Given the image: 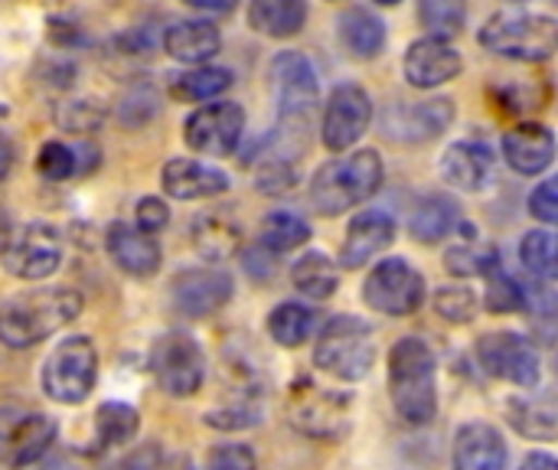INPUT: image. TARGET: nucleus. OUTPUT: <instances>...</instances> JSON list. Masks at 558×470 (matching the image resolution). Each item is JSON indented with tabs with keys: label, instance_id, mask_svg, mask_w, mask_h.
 <instances>
[{
	"label": "nucleus",
	"instance_id": "obj_1",
	"mask_svg": "<svg viewBox=\"0 0 558 470\" xmlns=\"http://www.w3.org/2000/svg\"><path fill=\"white\" fill-rule=\"evenodd\" d=\"M82 314V294L72 288H36L0 308V344L29 350Z\"/></svg>",
	"mask_w": 558,
	"mask_h": 470
},
{
	"label": "nucleus",
	"instance_id": "obj_2",
	"mask_svg": "<svg viewBox=\"0 0 558 470\" xmlns=\"http://www.w3.org/2000/svg\"><path fill=\"white\" fill-rule=\"evenodd\" d=\"M389 396L405 425H432L438 415L435 353L425 340L405 337L389 353Z\"/></svg>",
	"mask_w": 558,
	"mask_h": 470
},
{
	"label": "nucleus",
	"instance_id": "obj_3",
	"mask_svg": "<svg viewBox=\"0 0 558 470\" xmlns=\"http://www.w3.org/2000/svg\"><path fill=\"white\" fill-rule=\"evenodd\" d=\"M383 177H386V167L376 150H356L350 157H337L314 173L311 203L324 216H340L366 203L369 196H376V190L383 186Z\"/></svg>",
	"mask_w": 558,
	"mask_h": 470
},
{
	"label": "nucleus",
	"instance_id": "obj_4",
	"mask_svg": "<svg viewBox=\"0 0 558 470\" xmlns=\"http://www.w3.org/2000/svg\"><path fill=\"white\" fill-rule=\"evenodd\" d=\"M481 46L507 56V59H520V62H543L556 52L558 43V23L553 16L543 13H497L481 26Z\"/></svg>",
	"mask_w": 558,
	"mask_h": 470
},
{
	"label": "nucleus",
	"instance_id": "obj_5",
	"mask_svg": "<svg viewBox=\"0 0 558 470\" xmlns=\"http://www.w3.org/2000/svg\"><path fill=\"white\" fill-rule=\"evenodd\" d=\"M314 363L343 379V383H360L369 376L376 363V337L373 327L360 317H333L314 350Z\"/></svg>",
	"mask_w": 558,
	"mask_h": 470
},
{
	"label": "nucleus",
	"instance_id": "obj_6",
	"mask_svg": "<svg viewBox=\"0 0 558 470\" xmlns=\"http://www.w3.org/2000/svg\"><path fill=\"white\" fill-rule=\"evenodd\" d=\"M98 379V353L88 337L62 340L43 363V393L52 402L78 406L88 399Z\"/></svg>",
	"mask_w": 558,
	"mask_h": 470
},
{
	"label": "nucleus",
	"instance_id": "obj_7",
	"mask_svg": "<svg viewBox=\"0 0 558 470\" xmlns=\"http://www.w3.org/2000/svg\"><path fill=\"white\" fill-rule=\"evenodd\" d=\"M150 373L170 399H190L206 379V353L190 334L170 330L150 350Z\"/></svg>",
	"mask_w": 558,
	"mask_h": 470
},
{
	"label": "nucleus",
	"instance_id": "obj_8",
	"mask_svg": "<svg viewBox=\"0 0 558 470\" xmlns=\"http://www.w3.org/2000/svg\"><path fill=\"white\" fill-rule=\"evenodd\" d=\"M271 75H275L278 101H281V131H291V134L307 131L320 101L314 65L301 52H281L271 62Z\"/></svg>",
	"mask_w": 558,
	"mask_h": 470
},
{
	"label": "nucleus",
	"instance_id": "obj_9",
	"mask_svg": "<svg viewBox=\"0 0 558 470\" xmlns=\"http://www.w3.org/2000/svg\"><path fill=\"white\" fill-rule=\"evenodd\" d=\"M363 301L379 314L409 317L425 304V278L405 258H386L369 272Z\"/></svg>",
	"mask_w": 558,
	"mask_h": 470
},
{
	"label": "nucleus",
	"instance_id": "obj_10",
	"mask_svg": "<svg viewBox=\"0 0 558 470\" xmlns=\"http://www.w3.org/2000/svg\"><path fill=\"white\" fill-rule=\"evenodd\" d=\"M3 268L23 281H43L62 265V239L49 222H26L0 249Z\"/></svg>",
	"mask_w": 558,
	"mask_h": 470
},
{
	"label": "nucleus",
	"instance_id": "obj_11",
	"mask_svg": "<svg viewBox=\"0 0 558 470\" xmlns=\"http://www.w3.org/2000/svg\"><path fill=\"white\" fill-rule=\"evenodd\" d=\"M350 406L353 402L333 389L304 386V389H294L291 396V425L307 438L337 442L353 429Z\"/></svg>",
	"mask_w": 558,
	"mask_h": 470
},
{
	"label": "nucleus",
	"instance_id": "obj_12",
	"mask_svg": "<svg viewBox=\"0 0 558 470\" xmlns=\"http://www.w3.org/2000/svg\"><path fill=\"white\" fill-rule=\"evenodd\" d=\"M242 134H245V111L235 101L203 105L183 124L186 144L206 157H229L242 144Z\"/></svg>",
	"mask_w": 558,
	"mask_h": 470
},
{
	"label": "nucleus",
	"instance_id": "obj_13",
	"mask_svg": "<svg viewBox=\"0 0 558 470\" xmlns=\"http://www.w3.org/2000/svg\"><path fill=\"white\" fill-rule=\"evenodd\" d=\"M477 363L484 373L513 386L533 389L539 383V353L523 334H487L477 340Z\"/></svg>",
	"mask_w": 558,
	"mask_h": 470
},
{
	"label": "nucleus",
	"instance_id": "obj_14",
	"mask_svg": "<svg viewBox=\"0 0 558 470\" xmlns=\"http://www.w3.org/2000/svg\"><path fill=\"white\" fill-rule=\"evenodd\" d=\"M373 121V101L360 85H337L327 98L324 108V144L330 150H347L353 147Z\"/></svg>",
	"mask_w": 558,
	"mask_h": 470
},
{
	"label": "nucleus",
	"instance_id": "obj_15",
	"mask_svg": "<svg viewBox=\"0 0 558 470\" xmlns=\"http://www.w3.org/2000/svg\"><path fill=\"white\" fill-rule=\"evenodd\" d=\"M56 442V422L39 412H10L0 415V461L7 468H29Z\"/></svg>",
	"mask_w": 558,
	"mask_h": 470
},
{
	"label": "nucleus",
	"instance_id": "obj_16",
	"mask_svg": "<svg viewBox=\"0 0 558 470\" xmlns=\"http://www.w3.org/2000/svg\"><path fill=\"white\" fill-rule=\"evenodd\" d=\"M232 298V278L219 268H190L173 278L170 301L183 317H209Z\"/></svg>",
	"mask_w": 558,
	"mask_h": 470
},
{
	"label": "nucleus",
	"instance_id": "obj_17",
	"mask_svg": "<svg viewBox=\"0 0 558 470\" xmlns=\"http://www.w3.org/2000/svg\"><path fill=\"white\" fill-rule=\"evenodd\" d=\"M461 69H464L461 52L441 36L415 39L405 52V79L412 88H438V85L458 79Z\"/></svg>",
	"mask_w": 558,
	"mask_h": 470
},
{
	"label": "nucleus",
	"instance_id": "obj_18",
	"mask_svg": "<svg viewBox=\"0 0 558 470\" xmlns=\"http://www.w3.org/2000/svg\"><path fill=\"white\" fill-rule=\"evenodd\" d=\"M510 451L504 435L487 422H468L454 435L451 468L454 470H507Z\"/></svg>",
	"mask_w": 558,
	"mask_h": 470
},
{
	"label": "nucleus",
	"instance_id": "obj_19",
	"mask_svg": "<svg viewBox=\"0 0 558 470\" xmlns=\"http://www.w3.org/2000/svg\"><path fill=\"white\" fill-rule=\"evenodd\" d=\"M454 118V105L448 98L435 101H402L389 108L386 115V131L399 141H428L438 137Z\"/></svg>",
	"mask_w": 558,
	"mask_h": 470
},
{
	"label": "nucleus",
	"instance_id": "obj_20",
	"mask_svg": "<svg viewBox=\"0 0 558 470\" xmlns=\"http://www.w3.org/2000/svg\"><path fill=\"white\" fill-rule=\"evenodd\" d=\"M105 249L111 262L131 278H154L160 272V245L137 226L114 222L105 236Z\"/></svg>",
	"mask_w": 558,
	"mask_h": 470
},
{
	"label": "nucleus",
	"instance_id": "obj_21",
	"mask_svg": "<svg viewBox=\"0 0 558 470\" xmlns=\"http://www.w3.org/2000/svg\"><path fill=\"white\" fill-rule=\"evenodd\" d=\"M392 239H396V219L389 213H379V209L360 213L350 222L347 239H343V249H340L343 268H363L379 252H386L392 245Z\"/></svg>",
	"mask_w": 558,
	"mask_h": 470
},
{
	"label": "nucleus",
	"instance_id": "obj_22",
	"mask_svg": "<svg viewBox=\"0 0 558 470\" xmlns=\"http://www.w3.org/2000/svg\"><path fill=\"white\" fill-rule=\"evenodd\" d=\"M160 183L173 200H209L229 190V177L222 170L190 157L167 160V167L160 170Z\"/></svg>",
	"mask_w": 558,
	"mask_h": 470
},
{
	"label": "nucleus",
	"instance_id": "obj_23",
	"mask_svg": "<svg viewBox=\"0 0 558 470\" xmlns=\"http://www.w3.org/2000/svg\"><path fill=\"white\" fill-rule=\"evenodd\" d=\"M504 157L517 173L536 177L543 173L553 157H556V137L546 124H517L513 131H507L504 137Z\"/></svg>",
	"mask_w": 558,
	"mask_h": 470
},
{
	"label": "nucleus",
	"instance_id": "obj_24",
	"mask_svg": "<svg viewBox=\"0 0 558 470\" xmlns=\"http://www.w3.org/2000/svg\"><path fill=\"white\" fill-rule=\"evenodd\" d=\"M441 173L451 186L464 190V193H477L490 183L494 177V154L487 144L477 141H458L448 147V154L441 157Z\"/></svg>",
	"mask_w": 558,
	"mask_h": 470
},
{
	"label": "nucleus",
	"instance_id": "obj_25",
	"mask_svg": "<svg viewBox=\"0 0 558 470\" xmlns=\"http://www.w3.org/2000/svg\"><path fill=\"white\" fill-rule=\"evenodd\" d=\"M219 46H222L219 26L209 20H180L163 33V49L186 65H203L219 52Z\"/></svg>",
	"mask_w": 558,
	"mask_h": 470
},
{
	"label": "nucleus",
	"instance_id": "obj_26",
	"mask_svg": "<svg viewBox=\"0 0 558 470\" xmlns=\"http://www.w3.org/2000/svg\"><path fill=\"white\" fill-rule=\"evenodd\" d=\"M248 20L258 33L288 39L304 29L307 20V0H252Z\"/></svg>",
	"mask_w": 558,
	"mask_h": 470
},
{
	"label": "nucleus",
	"instance_id": "obj_27",
	"mask_svg": "<svg viewBox=\"0 0 558 470\" xmlns=\"http://www.w3.org/2000/svg\"><path fill=\"white\" fill-rule=\"evenodd\" d=\"M340 43L360 56V59H373L379 56V49L386 46V23L369 13L366 7H350L340 16Z\"/></svg>",
	"mask_w": 558,
	"mask_h": 470
},
{
	"label": "nucleus",
	"instance_id": "obj_28",
	"mask_svg": "<svg viewBox=\"0 0 558 470\" xmlns=\"http://www.w3.org/2000/svg\"><path fill=\"white\" fill-rule=\"evenodd\" d=\"M291 281H294V288H298L304 298H311V301H327V298H333V291H337V285H340V272H337V265H333L324 252H307V255H301V258L294 262Z\"/></svg>",
	"mask_w": 558,
	"mask_h": 470
},
{
	"label": "nucleus",
	"instance_id": "obj_29",
	"mask_svg": "<svg viewBox=\"0 0 558 470\" xmlns=\"http://www.w3.org/2000/svg\"><path fill=\"white\" fill-rule=\"evenodd\" d=\"M193 242L206 258H229L242 242V229L229 213H206L193 226Z\"/></svg>",
	"mask_w": 558,
	"mask_h": 470
},
{
	"label": "nucleus",
	"instance_id": "obj_30",
	"mask_svg": "<svg viewBox=\"0 0 558 470\" xmlns=\"http://www.w3.org/2000/svg\"><path fill=\"white\" fill-rule=\"evenodd\" d=\"M458 203L451 196H428L415 206L412 213V222H409V232L418 239V242H441L454 226H458Z\"/></svg>",
	"mask_w": 558,
	"mask_h": 470
},
{
	"label": "nucleus",
	"instance_id": "obj_31",
	"mask_svg": "<svg viewBox=\"0 0 558 470\" xmlns=\"http://www.w3.org/2000/svg\"><path fill=\"white\" fill-rule=\"evenodd\" d=\"M314 327H317L314 311L304 308V304H298V301H284V304H278L268 314V334L281 347H301V344H307L311 334H314Z\"/></svg>",
	"mask_w": 558,
	"mask_h": 470
},
{
	"label": "nucleus",
	"instance_id": "obj_32",
	"mask_svg": "<svg viewBox=\"0 0 558 470\" xmlns=\"http://www.w3.org/2000/svg\"><path fill=\"white\" fill-rule=\"evenodd\" d=\"M141 425V415L124 406V402H105L95 412V445L98 448H121L128 442H134Z\"/></svg>",
	"mask_w": 558,
	"mask_h": 470
},
{
	"label": "nucleus",
	"instance_id": "obj_33",
	"mask_svg": "<svg viewBox=\"0 0 558 470\" xmlns=\"http://www.w3.org/2000/svg\"><path fill=\"white\" fill-rule=\"evenodd\" d=\"M232 85V72L219 69V65H196L183 75L173 79L170 92L180 101H209L216 95H222Z\"/></svg>",
	"mask_w": 558,
	"mask_h": 470
},
{
	"label": "nucleus",
	"instance_id": "obj_34",
	"mask_svg": "<svg viewBox=\"0 0 558 470\" xmlns=\"http://www.w3.org/2000/svg\"><path fill=\"white\" fill-rule=\"evenodd\" d=\"M307 239H311V226L294 213L278 209L262 219V245L268 252H291V249L304 245Z\"/></svg>",
	"mask_w": 558,
	"mask_h": 470
},
{
	"label": "nucleus",
	"instance_id": "obj_35",
	"mask_svg": "<svg viewBox=\"0 0 558 470\" xmlns=\"http://www.w3.org/2000/svg\"><path fill=\"white\" fill-rule=\"evenodd\" d=\"M513 429L526 438H536V442H553L558 432L556 406L553 399H530V402H513Z\"/></svg>",
	"mask_w": 558,
	"mask_h": 470
},
{
	"label": "nucleus",
	"instance_id": "obj_36",
	"mask_svg": "<svg viewBox=\"0 0 558 470\" xmlns=\"http://www.w3.org/2000/svg\"><path fill=\"white\" fill-rule=\"evenodd\" d=\"M418 16L432 36L448 39V36L461 33V26L468 20V3L464 0H418Z\"/></svg>",
	"mask_w": 558,
	"mask_h": 470
},
{
	"label": "nucleus",
	"instance_id": "obj_37",
	"mask_svg": "<svg viewBox=\"0 0 558 470\" xmlns=\"http://www.w3.org/2000/svg\"><path fill=\"white\" fill-rule=\"evenodd\" d=\"M520 258H523V265H526L536 278L553 281L558 272L556 236H553L549 229H533V232H526V239H523V245H520Z\"/></svg>",
	"mask_w": 558,
	"mask_h": 470
},
{
	"label": "nucleus",
	"instance_id": "obj_38",
	"mask_svg": "<svg viewBox=\"0 0 558 470\" xmlns=\"http://www.w3.org/2000/svg\"><path fill=\"white\" fill-rule=\"evenodd\" d=\"M448 272L451 275H461V278H474V275H490L494 268H500L497 262V252L490 245H477L474 239L468 245H458L448 252L445 258Z\"/></svg>",
	"mask_w": 558,
	"mask_h": 470
},
{
	"label": "nucleus",
	"instance_id": "obj_39",
	"mask_svg": "<svg viewBox=\"0 0 558 470\" xmlns=\"http://www.w3.org/2000/svg\"><path fill=\"white\" fill-rule=\"evenodd\" d=\"M484 278H487L484 308H487L490 314H520V311L526 308V294H523V288H520L510 275H504L500 268H494V272L484 275Z\"/></svg>",
	"mask_w": 558,
	"mask_h": 470
},
{
	"label": "nucleus",
	"instance_id": "obj_40",
	"mask_svg": "<svg viewBox=\"0 0 558 470\" xmlns=\"http://www.w3.org/2000/svg\"><path fill=\"white\" fill-rule=\"evenodd\" d=\"M435 311L451 321V324H468L474 321L477 314V294L464 285H448V288H438L435 294Z\"/></svg>",
	"mask_w": 558,
	"mask_h": 470
},
{
	"label": "nucleus",
	"instance_id": "obj_41",
	"mask_svg": "<svg viewBox=\"0 0 558 470\" xmlns=\"http://www.w3.org/2000/svg\"><path fill=\"white\" fill-rule=\"evenodd\" d=\"M36 167L46 180H69L75 173V147L62 144V141H49L43 144L39 157H36Z\"/></svg>",
	"mask_w": 558,
	"mask_h": 470
},
{
	"label": "nucleus",
	"instance_id": "obj_42",
	"mask_svg": "<svg viewBox=\"0 0 558 470\" xmlns=\"http://www.w3.org/2000/svg\"><path fill=\"white\" fill-rule=\"evenodd\" d=\"M206 470H258V461L248 445H219L209 451Z\"/></svg>",
	"mask_w": 558,
	"mask_h": 470
},
{
	"label": "nucleus",
	"instance_id": "obj_43",
	"mask_svg": "<svg viewBox=\"0 0 558 470\" xmlns=\"http://www.w3.org/2000/svg\"><path fill=\"white\" fill-rule=\"evenodd\" d=\"M294 183H298V170H294L284 157L268 160V164L258 170V190H262V193L278 196V193H288Z\"/></svg>",
	"mask_w": 558,
	"mask_h": 470
},
{
	"label": "nucleus",
	"instance_id": "obj_44",
	"mask_svg": "<svg viewBox=\"0 0 558 470\" xmlns=\"http://www.w3.org/2000/svg\"><path fill=\"white\" fill-rule=\"evenodd\" d=\"M530 213L539 219V222H546V226H553L558 222V186L556 180H543L536 190H533V196H530Z\"/></svg>",
	"mask_w": 558,
	"mask_h": 470
},
{
	"label": "nucleus",
	"instance_id": "obj_45",
	"mask_svg": "<svg viewBox=\"0 0 558 470\" xmlns=\"http://www.w3.org/2000/svg\"><path fill=\"white\" fill-rule=\"evenodd\" d=\"M167 222H170V209H167L163 200L144 196V200L137 203V229H141V232L154 236V232H160Z\"/></svg>",
	"mask_w": 558,
	"mask_h": 470
},
{
	"label": "nucleus",
	"instance_id": "obj_46",
	"mask_svg": "<svg viewBox=\"0 0 558 470\" xmlns=\"http://www.w3.org/2000/svg\"><path fill=\"white\" fill-rule=\"evenodd\" d=\"M59 121H62L69 131H92V128H98L101 111H98V108H88V105H82V101H72V105L59 108Z\"/></svg>",
	"mask_w": 558,
	"mask_h": 470
},
{
	"label": "nucleus",
	"instance_id": "obj_47",
	"mask_svg": "<svg viewBox=\"0 0 558 470\" xmlns=\"http://www.w3.org/2000/svg\"><path fill=\"white\" fill-rule=\"evenodd\" d=\"M258 422V412L255 409H248V406H235V409H226V412H209L206 415V425H213V429H248V425H255Z\"/></svg>",
	"mask_w": 558,
	"mask_h": 470
},
{
	"label": "nucleus",
	"instance_id": "obj_48",
	"mask_svg": "<svg viewBox=\"0 0 558 470\" xmlns=\"http://www.w3.org/2000/svg\"><path fill=\"white\" fill-rule=\"evenodd\" d=\"M163 468V451H160V445H154V442H147V445H141V448H134L128 458H121V465L114 470H160Z\"/></svg>",
	"mask_w": 558,
	"mask_h": 470
},
{
	"label": "nucleus",
	"instance_id": "obj_49",
	"mask_svg": "<svg viewBox=\"0 0 558 470\" xmlns=\"http://www.w3.org/2000/svg\"><path fill=\"white\" fill-rule=\"evenodd\" d=\"M183 3H190L196 10H206V13H229V10H235L239 0H183Z\"/></svg>",
	"mask_w": 558,
	"mask_h": 470
},
{
	"label": "nucleus",
	"instance_id": "obj_50",
	"mask_svg": "<svg viewBox=\"0 0 558 470\" xmlns=\"http://www.w3.org/2000/svg\"><path fill=\"white\" fill-rule=\"evenodd\" d=\"M520 470H558V465L553 455H546V451H533V455L523 461V468Z\"/></svg>",
	"mask_w": 558,
	"mask_h": 470
},
{
	"label": "nucleus",
	"instance_id": "obj_51",
	"mask_svg": "<svg viewBox=\"0 0 558 470\" xmlns=\"http://www.w3.org/2000/svg\"><path fill=\"white\" fill-rule=\"evenodd\" d=\"M13 170V144L0 134V180H7Z\"/></svg>",
	"mask_w": 558,
	"mask_h": 470
},
{
	"label": "nucleus",
	"instance_id": "obj_52",
	"mask_svg": "<svg viewBox=\"0 0 558 470\" xmlns=\"http://www.w3.org/2000/svg\"><path fill=\"white\" fill-rule=\"evenodd\" d=\"M10 232H13V229H10V216H7V213H3V206H0V249L7 245Z\"/></svg>",
	"mask_w": 558,
	"mask_h": 470
},
{
	"label": "nucleus",
	"instance_id": "obj_53",
	"mask_svg": "<svg viewBox=\"0 0 558 470\" xmlns=\"http://www.w3.org/2000/svg\"><path fill=\"white\" fill-rule=\"evenodd\" d=\"M160 470H196V468H193V461H190V458H183V455H180V458H173L167 468H160Z\"/></svg>",
	"mask_w": 558,
	"mask_h": 470
},
{
	"label": "nucleus",
	"instance_id": "obj_54",
	"mask_svg": "<svg viewBox=\"0 0 558 470\" xmlns=\"http://www.w3.org/2000/svg\"><path fill=\"white\" fill-rule=\"evenodd\" d=\"M376 3H386V7H392V3H399V0H376Z\"/></svg>",
	"mask_w": 558,
	"mask_h": 470
}]
</instances>
